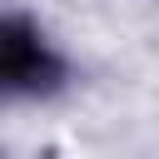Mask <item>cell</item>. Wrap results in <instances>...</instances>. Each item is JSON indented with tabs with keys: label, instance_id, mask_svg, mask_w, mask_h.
Segmentation results:
<instances>
[{
	"label": "cell",
	"instance_id": "1",
	"mask_svg": "<svg viewBox=\"0 0 159 159\" xmlns=\"http://www.w3.org/2000/svg\"><path fill=\"white\" fill-rule=\"evenodd\" d=\"M60 80V60L25 20H0V94H35Z\"/></svg>",
	"mask_w": 159,
	"mask_h": 159
}]
</instances>
